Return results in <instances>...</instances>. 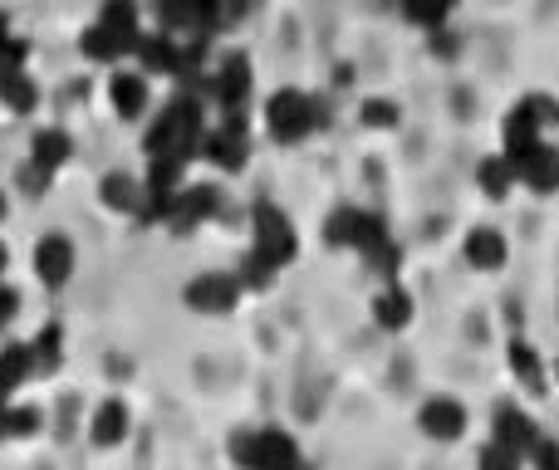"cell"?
<instances>
[{
	"label": "cell",
	"mask_w": 559,
	"mask_h": 470,
	"mask_svg": "<svg viewBox=\"0 0 559 470\" xmlns=\"http://www.w3.org/2000/svg\"><path fill=\"white\" fill-rule=\"evenodd\" d=\"M295 255H299L295 221H289L275 202H261V206H255V240H251V260H246V279H241V285L265 289V285H271V275H280V269H285Z\"/></svg>",
	"instance_id": "obj_1"
},
{
	"label": "cell",
	"mask_w": 559,
	"mask_h": 470,
	"mask_svg": "<svg viewBox=\"0 0 559 470\" xmlns=\"http://www.w3.org/2000/svg\"><path fill=\"white\" fill-rule=\"evenodd\" d=\"M202 108L192 104V98H173V104L163 108V118H153V128H147V157H167V162H192L197 153H202Z\"/></svg>",
	"instance_id": "obj_2"
},
{
	"label": "cell",
	"mask_w": 559,
	"mask_h": 470,
	"mask_svg": "<svg viewBox=\"0 0 559 470\" xmlns=\"http://www.w3.org/2000/svg\"><path fill=\"white\" fill-rule=\"evenodd\" d=\"M138 39H143L138 5H133V0H108L104 15H98L94 25L84 29L79 49H84L88 59H98V64H114V59H123L128 49H138Z\"/></svg>",
	"instance_id": "obj_3"
},
{
	"label": "cell",
	"mask_w": 559,
	"mask_h": 470,
	"mask_svg": "<svg viewBox=\"0 0 559 470\" xmlns=\"http://www.w3.org/2000/svg\"><path fill=\"white\" fill-rule=\"evenodd\" d=\"M265 128H271L275 143H305V137L319 128L314 98L299 94V88H280L271 104H265Z\"/></svg>",
	"instance_id": "obj_4"
},
{
	"label": "cell",
	"mask_w": 559,
	"mask_h": 470,
	"mask_svg": "<svg viewBox=\"0 0 559 470\" xmlns=\"http://www.w3.org/2000/svg\"><path fill=\"white\" fill-rule=\"evenodd\" d=\"M329 245H338V250H358V255H373L378 245H388V226H383V216H373V212H358V206H344V212H334L329 216Z\"/></svg>",
	"instance_id": "obj_5"
},
{
	"label": "cell",
	"mask_w": 559,
	"mask_h": 470,
	"mask_svg": "<svg viewBox=\"0 0 559 470\" xmlns=\"http://www.w3.org/2000/svg\"><path fill=\"white\" fill-rule=\"evenodd\" d=\"M231 456H236V461H241V466L271 470V466H289V461H299V446L289 442L285 432H271V426H261V432H246V436H236Z\"/></svg>",
	"instance_id": "obj_6"
},
{
	"label": "cell",
	"mask_w": 559,
	"mask_h": 470,
	"mask_svg": "<svg viewBox=\"0 0 559 470\" xmlns=\"http://www.w3.org/2000/svg\"><path fill=\"white\" fill-rule=\"evenodd\" d=\"M246 98H251V59H246V55H226L222 69H216V104H222V118L241 123Z\"/></svg>",
	"instance_id": "obj_7"
},
{
	"label": "cell",
	"mask_w": 559,
	"mask_h": 470,
	"mask_svg": "<svg viewBox=\"0 0 559 470\" xmlns=\"http://www.w3.org/2000/svg\"><path fill=\"white\" fill-rule=\"evenodd\" d=\"M202 153L212 157L216 167H226V172H241L246 157H251V143H246V123H231V118H222L216 128H206V133H202Z\"/></svg>",
	"instance_id": "obj_8"
},
{
	"label": "cell",
	"mask_w": 559,
	"mask_h": 470,
	"mask_svg": "<svg viewBox=\"0 0 559 470\" xmlns=\"http://www.w3.org/2000/svg\"><path fill=\"white\" fill-rule=\"evenodd\" d=\"M216 206H222V192H216V186H182V192L173 196L163 221L173 226V231H192V226L212 221Z\"/></svg>",
	"instance_id": "obj_9"
},
{
	"label": "cell",
	"mask_w": 559,
	"mask_h": 470,
	"mask_svg": "<svg viewBox=\"0 0 559 470\" xmlns=\"http://www.w3.org/2000/svg\"><path fill=\"white\" fill-rule=\"evenodd\" d=\"M236 299H241V279L222 275V269H212V275H197L192 285H187V304H192L197 314H226Z\"/></svg>",
	"instance_id": "obj_10"
},
{
	"label": "cell",
	"mask_w": 559,
	"mask_h": 470,
	"mask_svg": "<svg viewBox=\"0 0 559 470\" xmlns=\"http://www.w3.org/2000/svg\"><path fill=\"white\" fill-rule=\"evenodd\" d=\"M511 162L525 186H535V192H559V147H550L545 137L535 147H525L521 157H511Z\"/></svg>",
	"instance_id": "obj_11"
},
{
	"label": "cell",
	"mask_w": 559,
	"mask_h": 470,
	"mask_svg": "<svg viewBox=\"0 0 559 470\" xmlns=\"http://www.w3.org/2000/svg\"><path fill=\"white\" fill-rule=\"evenodd\" d=\"M35 275L45 279L49 289H64L69 275H74V245L69 236H45L35 245Z\"/></svg>",
	"instance_id": "obj_12"
},
{
	"label": "cell",
	"mask_w": 559,
	"mask_h": 470,
	"mask_svg": "<svg viewBox=\"0 0 559 470\" xmlns=\"http://www.w3.org/2000/svg\"><path fill=\"white\" fill-rule=\"evenodd\" d=\"M417 426H423V436H432V442H456V436L466 432V407L452 402V397H432V402L417 412Z\"/></svg>",
	"instance_id": "obj_13"
},
{
	"label": "cell",
	"mask_w": 559,
	"mask_h": 470,
	"mask_svg": "<svg viewBox=\"0 0 559 470\" xmlns=\"http://www.w3.org/2000/svg\"><path fill=\"white\" fill-rule=\"evenodd\" d=\"M491 426H496V442H501V446H511V451L521 456V461H525V451H531V446H535V436H540V426H535L531 417H525L515 402H501V407H496Z\"/></svg>",
	"instance_id": "obj_14"
},
{
	"label": "cell",
	"mask_w": 559,
	"mask_h": 470,
	"mask_svg": "<svg viewBox=\"0 0 559 470\" xmlns=\"http://www.w3.org/2000/svg\"><path fill=\"white\" fill-rule=\"evenodd\" d=\"M69 157H74V143H69L64 128H39L35 143H29V167H35V172H45V177H55Z\"/></svg>",
	"instance_id": "obj_15"
},
{
	"label": "cell",
	"mask_w": 559,
	"mask_h": 470,
	"mask_svg": "<svg viewBox=\"0 0 559 470\" xmlns=\"http://www.w3.org/2000/svg\"><path fill=\"white\" fill-rule=\"evenodd\" d=\"M108 104H114V113L123 118V123H138V118L147 113V79L143 74H118L114 84H108Z\"/></svg>",
	"instance_id": "obj_16"
},
{
	"label": "cell",
	"mask_w": 559,
	"mask_h": 470,
	"mask_svg": "<svg viewBox=\"0 0 559 470\" xmlns=\"http://www.w3.org/2000/svg\"><path fill=\"white\" fill-rule=\"evenodd\" d=\"M0 98H5L15 113H29L35 108V79L25 74V59H0Z\"/></svg>",
	"instance_id": "obj_17"
},
{
	"label": "cell",
	"mask_w": 559,
	"mask_h": 470,
	"mask_svg": "<svg viewBox=\"0 0 559 470\" xmlns=\"http://www.w3.org/2000/svg\"><path fill=\"white\" fill-rule=\"evenodd\" d=\"M373 318H378V328H407L413 324V294H407V289H397L393 279H388V289L383 294L373 299Z\"/></svg>",
	"instance_id": "obj_18"
},
{
	"label": "cell",
	"mask_w": 559,
	"mask_h": 470,
	"mask_svg": "<svg viewBox=\"0 0 559 470\" xmlns=\"http://www.w3.org/2000/svg\"><path fill=\"white\" fill-rule=\"evenodd\" d=\"M466 260H472L476 269H501L506 265V236L491 231V226H476V231L466 236Z\"/></svg>",
	"instance_id": "obj_19"
},
{
	"label": "cell",
	"mask_w": 559,
	"mask_h": 470,
	"mask_svg": "<svg viewBox=\"0 0 559 470\" xmlns=\"http://www.w3.org/2000/svg\"><path fill=\"white\" fill-rule=\"evenodd\" d=\"M128 426H133L128 407L118 402V397H108V402L94 412V426H88V432H94V442H98V446H118V442L128 436Z\"/></svg>",
	"instance_id": "obj_20"
},
{
	"label": "cell",
	"mask_w": 559,
	"mask_h": 470,
	"mask_svg": "<svg viewBox=\"0 0 559 470\" xmlns=\"http://www.w3.org/2000/svg\"><path fill=\"white\" fill-rule=\"evenodd\" d=\"M29 373H35V353H29V344H5L0 348V397L15 393Z\"/></svg>",
	"instance_id": "obj_21"
},
{
	"label": "cell",
	"mask_w": 559,
	"mask_h": 470,
	"mask_svg": "<svg viewBox=\"0 0 559 470\" xmlns=\"http://www.w3.org/2000/svg\"><path fill=\"white\" fill-rule=\"evenodd\" d=\"M511 373L525 383V393H545V363L525 338H511Z\"/></svg>",
	"instance_id": "obj_22"
},
{
	"label": "cell",
	"mask_w": 559,
	"mask_h": 470,
	"mask_svg": "<svg viewBox=\"0 0 559 470\" xmlns=\"http://www.w3.org/2000/svg\"><path fill=\"white\" fill-rule=\"evenodd\" d=\"M104 206L108 212H143V186L133 182V177H123V172H114V177H104Z\"/></svg>",
	"instance_id": "obj_23"
},
{
	"label": "cell",
	"mask_w": 559,
	"mask_h": 470,
	"mask_svg": "<svg viewBox=\"0 0 559 470\" xmlns=\"http://www.w3.org/2000/svg\"><path fill=\"white\" fill-rule=\"evenodd\" d=\"M476 182H481V192H486V196H496V202H501V196L511 192V186L521 182V177H515V162H511V157L501 153V157H486L481 172H476Z\"/></svg>",
	"instance_id": "obj_24"
},
{
	"label": "cell",
	"mask_w": 559,
	"mask_h": 470,
	"mask_svg": "<svg viewBox=\"0 0 559 470\" xmlns=\"http://www.w3.org/2000/svg\"><path fill=\"white\" fill-rule=\"evenodd\" d=\"M29 353H35V373H55V367L64 363V334H59V324L39 328V338L29 344Z\"/></svg>",
	"instance_id": "obj_25"
},
{
	"label": "cell",
	"mask_w": 559,
	"mask_h": 470,
	"mask_svg": "<svg viewBox=\"0 0 559 470\" xmlns=\"http://www.w3.org/2000/svg\"><path fill=\"white\" fill-rule=\"evenodd\" d=\"M456 10V0H403V15L413 20V25H442L447 15Z\"/></svg>",
	"instance_id": "obj_26"
},
{
	"label": "cell",
	"mask_w": 559,
	"mask_h": 470,
	"mask_svg": "<svg viewBox=\"0 0 559 470\" xmlns=\"http://www.w3.org/2000/svg\"><path fill=\"white\" fill-rule=\"evenodd\" d=\"M187 5H192V15H197V25L206 29V35H212L216 25H226V20L236 15V0H187Z\"/></svg>",
	"instance_id": "obj_27"
},
{
	"label": "cell",
	"mask_w": 559,
	"mask_h": 470,
	"mask_svg": "<svg viewBox=\"0 0 559 470\" xmlns=\"http://www.w3.org/2000/svg\"><path fill=\"white\" fill-rule=\"evenodd\" d=\"M39 426V417L29 412V407H0V436H29Z\"/></svg>",
	"instance_id": "obj_28"
},
{
	"label": "cell",
	"mask_w": 559,
	"mask_h": 470,
	"mask_svg": "<svg viewBox=\"0 0 559 470\" xmlns=\"http://www.w3.org/2000/svg\"><path fill=\"white\" fill-rule=\"evenodd\" d=\"M25 39H15V29H10V20L0 15V59H25Z\"/></svg>",
	"instance_id": "obj_29"
},
{
	"label": "cell",
	"mask_w": 559,
	"mask_h": 470,
	"mask_svg": "<svg viewBox=\"0 0 559 470\" xmlns=\"http://www.w3.org/2000/svg\"><path fill=\"white\" fill-rule=\"evenodd\" d=\"M525 461H535V466H559V442H550V436H535V446L525 451Z\"/></svg>",
	"instance_id": "obj_30"
},
{
	"label": "cell",
	"mask_w": 559,
	"mask_h": 470,
	"mask_svg": "<svg viewBox=\"0 0 559 470\" xmlns=\"http://www.w3.org/2000/svg\"><path fill=\"white\" fill-rule=\"evenodd\" d=\"M481 466H521V456H515L511 446L496 442V446H486V451H481Z\"/></svg>",
	"instance_id": "obj_31"
},
{
	"label": "cell",
	"mask_w": 559,
	"mask_h": 470,
	"mask_svg": "<svg viewBox=\"0 0 559 470\" xmlns=\"http://www.w3.org/2000/svg\"><path fill=\"white\" fill-rule=\"evenodd\" d=\"M364 118H368L373 128H393V123H397V108H393V104H368Z\"/></svg>",
	"instance_id": "obj_32"
},
{
	"label": "cell",
	"mask_w": 559,
	"mask_h": 470,
	"mask_svg": "<svg viewBox=\"0 0 559 470\" xmlns=\"http://www.w3.org/2000/svg\"><path fill=\"white\" fill-rule=\"evenodd\" d=\"M15 309H20V294H15V289H5V279H0V328L15 318Z\"/></svg>",
	"instance_id": "obj_33"
},
{
	"label": "cell",
	"mask_w": 559,
	"mask_h": 470,
	"mask_svg": "<svg viewBox=\"0 0 559 470\" xmlns=\"http://www.w3.org/2000/svg\"><path fill=\"white\" fill-rule=\"evenodd\" d=\"M0 279H5V245H0Z\"/></svg>",
	"instance_id": "obj_34"
},
{
	"label": "cell",
	"mask_w": 559,
	"mask_h": 470,
	"mask_svg": "<svg viewBox=\"0 0 559 470\" xmlns=\"http://www.w3.org/2000/svg\"><path fill=\"white\" fill-rule=\"evenodd\" d=\"M0 221H5V192H0Z\"/></svg>",
	"instance_id": "obj_35"
},
{
	"label": "cell",
	"mask_w": 559,
	"mask_h": 470,
	"mask_svg": "<svg viewBox=\"0 0 559 470\" xmlns=\"http://www.w3.org/2000/svg\"><path fill=\"white\" fill-rule=\"evenodd\" d=\"M5 402H10V397H0V407H5Z\"/></svg>",
	"instance_id": "obj_36"
},
{
	"label": "cell",
	"mask_w": 559,
	"mask_h": 470,
	"mask_svg": "<svg viewBox=\"0 0 559 470\" xmlns=\"http://www.w3.org/2000/svg\"><path fill=\"white\" fill-rule=\"evenodd\" d=\"M555 377H559V367H555Z\"/></svg>",
	"instance_id": "obj_37"
}]
</instances>
